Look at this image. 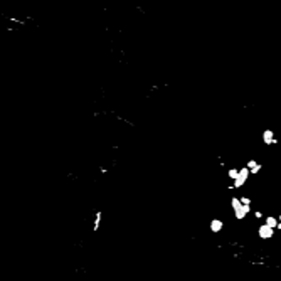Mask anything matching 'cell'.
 I'll return each mask as SVG.
<instances>
[{"label":"cell","mask_w":281,"mask_h":281,"mask_svg":"<svg viewBox=\"0 0 281 281\" xmlns=\"http://www.w3.org/2000/svg\"><path fill=\"white\" fill-rule=\"evenodd\" d=\"M246 168L249 172H253V174H258V172L261 170V163H258L256 160H249V162H247V165H246Z\"/></svg>","instance_id":"cell-5"},{"label":"cell","mask_w":281,"mask_h":281,"mask_svg":"<svg viewBox=\"0 0 281 281\" xmlns=\"http://www.w3.org/2000/svg\"><path fill=\"white\" fill-rule=\"evenodd\" d=\"M278 222L279 221L276 217H273V215H271V217H266V226H268V227H271V229L278 227Z\"/></svg>","instance_id":"cell-7"},{"label":"cell","mask_w":281,"mask_h":281,"mask_svg":"<svg viewBox=\"0 0 281 281\" xmlns=\"http://www.w3.org/2000/svg\"><path fill=\"white\" fill-rule=\"evenodd\" d=\"M222 226H224V224H222V221L214 219V221L211 222V231H212V232H219V231L222 229Z\"/></svg>","instance_id":"cell-6"},{"label":"cell","mask_w":281,"mask_h":281,"mask_svg":"<svg viewBox=\"0 0 281 281\" xmlns=\"http://www.w3.org/2000/svg\"><path fill=\"white\" fill-rule=\"evenodd\" d=\"M239 200H241V204H243V205H249V204H251V200L247 199V197H241Z\"/></svg>","instance_id":"cell-10"},{"label":"cell","mask_w":281,"mask_h":281,"mask_svg":"<svg viewBox=\"0 0 281 281\" xmlns=\"http://www.w3.org/2000/svg\"><path fill=\"white\" fill-rule=\"evenodd\" d=\"M258 234H259V237H261V239H269V237L275 236V229H271V227H268L266 224H263V226H259Z\"/></svg>","instance_id":"cell-2"},{"label":"cell","mask_w":281,"mask_h":281,"mask_svg":"<svg viewBox=\"0 0 281 281\" xmlns=\"http://www.w3.org/2000/svg\"><path fill=\"white\" fill-rule=\"evenodd\" d=\"M254 217H256V219H261V217H263V214L258 211V212H254Z\"/></svg>","instance_id":"cell-11"},{"label":"cell","mask_w":281,"mask_h":281,"mask_svg":"<svg viewBox=\"0 0 281 281\" xmlns=\"http://www.w3.org/2000/svg\"><path fill=\"white\" fill-rule=\"evenodd\" d=\"M263 142H264L266 145H269V143H276L273 130H264V131H263Z\"/></svg>","instance_id":"cell-4"},{"label":"cell","mask_w":281,"mask_h":281,"mask_svg":"<svg viewBox=\"0 0 281 281\" xmlns=\"http://www.w3.org/2000/svg\"><path fill=\"white\" fill-rule=\"evenodd\" d=\"M241 200L239 197H232V200H231V207H232V211H237V209H241Z\"/></svg>","instance_id":"cell-8"},{"label":"cell","mask_w":281,"mask_h":281,"mask_svg":"<svg viewBox=\"0 0 281 281\" xmlns=\"http://www.w3.org/2000/svg\"><path fill=\"white\" fill-rule=\"evenodd\" d=\"M251 212V207L249 205H241V209H237V211H234V215H236L237 221H243L244 217H246L247 214Z\"/></svg>","instance_id":"cell-3"},{"label":"cell","mask_w":281,"mask_h":281,"mask_svg":"<svg viewBox=\"0 0 281 281\" xmlns=\"http://www.w3.org/2000/svg\"><path fill=\"white\" fill-rule=\"evenodd\" d=\"M237 174H239V170H237V168H231V170L227 172L229 179H232V180H236V179H237Z\"/></svg>","instance_id":"cell-9"},{"label":"cell","mask_w":281,"mask_h":281,"mask_svg":"<svg viewBox=\"0 0 281 281\" xmlns=\"http://www.w3.org/2000/svg\"><path fill=\"white\" fill-rule=\"evenodd\" d=\"M247 177H249V170H247L246 167H244V168H241V170H239V174H237V179L234 180V185H232V187H236V189H237V187L244 185V182L247 180Z\"/></svg>","instance_id":"cell-1"}]
</instances>
